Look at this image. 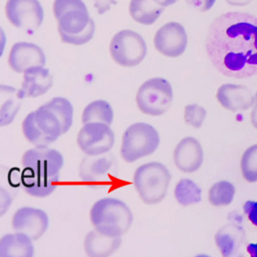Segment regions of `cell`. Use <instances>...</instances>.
I'll return each instance as SVG.
<instances>
[{
  "instance_id": "9c48e42d",
  "label": "cell",
  "mask_w": 257,
  "mask_h": 257,
  "mask_svg": "<svg viewBox=\"0 0 257 257\" xmlns=\"http://www.w3.org/2000/svg\"><path fill=\"white\" fill-rule=\"evenodd\" d=\"M110 56L120 66L133 67L140 64L147 54V44L137 32L128 29L116 32L109 44Z\"/></svg>"
},
{
  "instance_id": "44dd1931",
  "label": "cell",
  "mask_w": 257,
  "mask_h": 257,
  "mask_svg": "<svg viewBox=\"0 0 257 257\" xmlns=\"http://www.w3.org/2000/svg\"><path fill=\"white\" fill-rule=\"evenodd\" d=\"M33 240L27 235L15 232L0 238V257H33Z\"/></svg>"
},
{
  "instance_id": "277c9868",
  "label": "cell",
  "mask_w": 257,
  "mask_h": 257,
  "mask_svg": "<svg viewBox=\"0 0 257 257\" xmlns=\"http://www.w3.org/2000/svg\"><path fill=\"white\" fill-rule=\"evenodd\" d=\"M89 219L98 232L111 237H121L131 228L134 217L124 202L116 198L104 197L91 206Z\"/></svg>"
},
{
  "instance_id": "e0dca14e",
  "label": "cell",
  "mask_w": 257,
  "mask_h": 257,
  "mask_svg": "<svg viewBox=\"0 0 257 257\" xmlns=\"http://www.w3.org/2000/svg\"><path fill=\"white\" fill-rule=\"evenodd\" d=\"M176 167L183 173L192 174L203 164L204 154L199 141L192 137L182 139L176 146L173 154Z\"/></svg>"
},
{
  "instance_id": "d4e9b609",
  "label": "cell",
  "mask_w": 257,
  "mask_h": 257,
  "mask_svg": "<svg viewBox=\"0 0 257 257\" xmlns=\"http://www.w3.org/2000/svg\"><path fill=\"white\" fill-rule=\"evenodd\" d=\"M174 195L177 202L184 206L197 204L201 201V189L190 179H181L174 190Z\"/></svg>"
},
{
  "instance_id": "f1b7e54d",
  "label": "cell",
  "mask_w": 257,
  "mask_h": 257,
  "mask_svg": "<svg viewBox=\"0 0 257 257\" xmlns=\"http://www.w3.org/2000/svg\"><path fill=\"white\" fill-rule=\"evenodd\" d=\"M13 197L11 194L3 187L0 186V217H2L9 210L12 205Z\"/></svg>"
},
{
  "instance_id": "ac0fdd59",
  "label": "cell",
  "mask_w": 257,
  "mask_h": 257,
  "mask_svg": "<svg viewBox=\"0 0 257 257\" xmlns=\"http://www.w3.org/2000/svg\"><path fill=\"white\" fill-rule=\"evenodd\" d=\"M216 98L225 109L230 111L247 110L254 102V95L247 86L233 83L219 86Z\"/></svg>"
},
{
  "instance_id": "7402d4cb",
  "label": "cell",
  "mask_w": 257,
  "mask_h": 257,
  "mask_svg": "<svg viewBox=\"0 0 257 257\" xmlns=\"http://www.w3.org/2000/svg\"><path fill=\"white\" fill-rule=\"evenodd\" d=\"M22 99L19 89L0 84V127L13 122L21 107Z\"/></svg>"
},
{
  "instance_id": "30bf717a",
  "label": "cell",
  "mask_w": 257,
  "mask_h": 257,
  "mask_svg": "<svg viewBox=\"0 0 257 257\" xmlns=\"http://www.w3.org/2000/svg\"><path fill=\"white\" fill-rule=\"evenodd\" d=\"M76 143L86 156H101L108 153L113 147L114 133L105 123H83L77 134Z\"/></svg>"
},
{
  "instance_id": "83f0119b",
  "label": "cell",
  "mask_w": 257,
  "mask_h": 257,
  "mask_svg": "<svg viewBox=\"0 0 257 257\" xmlns=\"http://www.w3.org/2000/svg\"><path fill=\"white\" fill-rule=\"evenodd\" d=\"M206 118V109L196 103L188 104L184 109L185 122L193 127L199 128L202 126Z\"/></svg>"
},
{
  "instance_id": "d6a6232c",
  "label": "cell",
  "mask_w": 257,
  "mask_h": 257,
  "mask_svg": "<svg viewBox=\"0 0 257 257\" xmlns=\"http://www.w3.org/2000/svg\"><path fill=\"white\" fill-rule=\"evenodd\" d=\"M253 108L251 111V115H250V119H251V123L252 125L257 128V92L254 95V102H253Z\"/></svg>"
},
{
  "instance_id": "8992f818",
  "label": "cell",
  "mask_w": 257,
  "mask_h": 257,
  "mask_svg": "<svg viewBox=\"0 0 257 257\" xmlns=\"http://www.w3.org/2000/svg\"><path fill=\"white\" fill-rule=\"evenodd\" d=\"M160 145L157 130L147 122H135L126 127L121 138L120 157L134 163L155 153Z\"/></svg>"
},
{
  "instance_id": "4dcf8cb0",
  "label": "cell",
  "mask_w": 257,
  "mask_h": 257,
  "mask_svg": "<svg viewBox=\"0 0 257 257\" xmlns=\"http://www.w3.org/2000/svg\"><path fill=\"white\" fill-rule=\"evenodd\" d=\"M243 211L247 215L249 221L257 227V202L247 201L243 205Z\"/></svg>"
},
{
  "instance_id": "6da1fadb",
  "label": "cell",
  "mask_w": 257,
  "mask_h": 257,
  "mask_svg": "<svg viewBox=\"0 0 257 257\" xmlns=\"http://www.w3.org/2000/svg\"><path fill=\"white\" fill-rule=\"evenodd\" d=\"M206 53L223 75L247 78L257 74V16L226 12L209 26Z\"/></svg>"
},
{
  "instance_id": "f546056e",
  "label": "cell",
  "mask_w": 257,
  "mask_h": 257,
  "mask_svg": "<svg viewBox=\"0 0 257 257\" xmlns=\"http://www.w3.org/2000/svg\"><path fill=\"white\" fill-rule=\"evenodd\" d=\"M186 2L191 8L197 11L206 12L214 6L216 0H186Z\"/></svg>"
},
{
  "instance_id": "d6986e66",
  "label": "cell",
  "mask_w": 257,
  "mask_h": 257,
  "mask_svg": "<svg viewBox=\"0 0 257 257\" xmlns=\"http://www.w3.org/2000/svg\"><path fill=\"white\" fill-rule=\"evenodd\" d=\"M53 78L47 68L33 66L24 71L23 81L19 89L22 98L38 97L48 91L52 86Z\"/></svg>"
},
{
  "instance_id": "52a82bcc",
  "label": "cell",
  "mask_w": 257,
  "mask_h": 257,
  "mask_svg": "<svg viewBox=\"0 0 257 257\" xmlns=\"http://www.w3.org/2000/svg\"><path fill=\"white\" fill-rule=\"evenodd\" d=\"M136 102L143 113L152 116L162 115L169 110L173 102L171 83L162 77L146 80L138 89Z\"/></svg>"
},
{
  "instance_id": "74e56055",
  "label": "cell",
  "mask_w": 257,
  "mask_h": 257,
  "mask_svg": "<svg viewBox=\"0 0 257 257\" xmlns=\"http://www.w3.org/2000/svg\"><path fill=\"white\" fill-rule=\"evenodd\" d=\"M195 257H210V256H208V255H206V254H199V255H197V256H195Z\"/></svg>"
},
{
  "instance_id": "1f68e13d",
  "label": "cell",
  "mask_w": 257,
  "mask_h": 257,
  "mask_svg": "<svg viewBox=\"0 0 257 257\" xmlns=\"http://www.w3.org/2000/svg\"><path fill=\"white\" fill-rule=\"evenodd\" d=\"M94 7L98 14H103L110 9L111 5L116 4L115 0H93Z\"/></svg>"
},
{
  "instance_id": "9a60e30c",
  "label": "cell",
  "mask_w": 257,
  "mask_h": 257,
  "mask_svg": "<svg viewBox=\"0 0 257 257\" xmlns=\"http://www.w3.org/2000/svg\"><path fill=\"white\" fill-rule=\"evenodd\" d=\"M215 243L223 257H249L244 229L237 224H227L215 234Z\"/></svg>"
},
{
  "instance_id": "603a6c76",
  "label": "cell",
  "mask_w": 257,
  "mask_h": 257,
  "mask_svg": "<svg viewBox=\"0 0 257 257\" xmlns=\"http://www.w3.org/2000/svg\"><path fill=\"white\" fill-rule=\"evenodd\" d=\"M132 18L143 25H152L164 12L165 7L155 0H131L128 6Z\"/></svg>"
},
{
  "instance_id": "cb8c5ba5",
  "label": "cell",
  "mask_w": 257,
  "mask_h": 257,
  "mask_svg": "<svg viewBox=\"0 0 257 257\" xmlns=\"http://www.w3.org/2000/svg\"><path fill=\"white\" fill-rule=\"evenodd\" d=\"M113 120V110L111 105L103 99H96L89 102L82 110V123L101 122L110 125Z\"/></svg>"
},
{
  "instance_id": "4fadbf2b",
  "label": "cell",
  "mask_w": 257,
  "mask_h": 257,
  "mask_svg": "<svg viewBox=\"0 0 257 257\" xmlns=\"http://www.w3.org/2000/svg\"><path fill=\"white\" fill-rule=\"evenodd\" d=\"M117 162L112 155L86 156L79 165V177L82 182L97 187L116 173Z\"/></svg>"
},
{
  "instance_id": "836d02e7",
  "label": "cell",
  "mask_w": 257,
  "mask_h": 257,
  "mask_svg": "<svg viewBox=\"0 0 257 257\" xmlns=\"http://www.w3.org/2000/svg\"><path fill=\"white\" fill-rule=\"evenodd\" d=\"M5 45H6V35H5V32L2 29V27L0 26V57L2 56V54L4 52Z\"/></svg>"
},
{
  "instance_id": "484cf974",
  "label": "cell",
  "mask_w": 257,
  "mask_h": 257,
  "mask_svg": "<svg viewBox=\"0 0 257 257\" xmlns=\"http://www.w3.org/2000/svg\"><path fill=\"white\" fill-rule=\"evenodd\" d=\"M235 196V187L228 181H219L211 186L208 200L214 207H224L232 203Z\"/></svg>"
},
{
  "instance_id": "ba28073f",
  "label": "cell",
  "mask_w": 257,
  "mask_h": 257,
  "mask_svg": "<svg viewBox=\"0 0 257 257\" xmlns=\"http://www.w3.org/2000/svg\"><path fill=\"white\" fill-rule=\"evenodd\" d=\"M56 20L60 39L64 43L82 45L93 37L95 26L86 6L67 10Z\"/></svg>"
},
{
  "instance_id": "e575fe53",
  "label": "cell",
  "mask_w": 257,
  "mask_h": 257,
  "mask_svg": "<svg viewBox=\"0 0 257 257\" xmlns=\"http://www.w3.org/2000/svg\"><path fill=\"white\" fill-rule=\"evenodd\" d=\"M231 6H246L252 2V0H225Z\"/></svg>"
},
{
  "instance_id": "ffe728a7",
  "label": "cell",
  "mask_w": 257,
  "mask_h": 257,
  "mask_svg": "<svg viewBox=\"0 0 257 257\" xmlns=\"http://www.w3.org/2000/svg\"><path fill=\"white\" fill-rule=\"evenodd\" d=\"M120 244V236H107L93 229L85 235L83 249L87 257H109L119 248Z\"/></svg>"
},
{
  "instance_id": "5b68a950",
  "label": "cell",
  "mask_w": 257,
  "mask_h": 257,
  "mask_svg": "<svg viewBox=\"0 0 257 257\" xmlns=\"http://www.w3.org/2000/svg\"><path fill=\"white\" fill-rule=\"evenodd\" d=\"M171 178V173L165 165L150 162L137 168L134 186L145 204L156 205L166 197Z\"/></svg>"
},
{
  "instance_id": "4316f807",
  "label": "cell",
  "mask_w": 257,
  "mask_h": 257,
  "mask_svg": "<svg viewBox=\"0 0 257 257\" xmlns=\"http://www.w3.org/2000/svg\"><path fill=\"white\" fill-rule=\"evenodd\" d=\"M240 168L242 176L247 182H257V144L249 147L243 153Z\"/></svg>"
},
{
  "instance_id": "3957f363",
  "label": "cell",
  "mask_w": 257,
  "mask_h": 257,
  "mask_svg": "<svg viewBox=\"0 0 257 257\" xmlns=\"http://www.w3.org/2000/svg\"><path fill=\"white\" fill-rule=\"evenodd\" d=\"M21 163L20 182L28 195L45 198L55 191L64 163L60 152L49 147H35L23 154Z\"/></svg>"
},
{
  "instance_id": "7c38bea8",
  "label": "cell",
  "mask_w": 257,
  "mask_h": 257,
  "mask_svg": "<svg viewBox=\"0 0 257 257\" xmlns=\"http://www.w3.org/2000/svg\"><path fill=\"white\" fill-rule=\"evenodd\" d=\"M188 44L185 27L179 22H168L161 26L155 36V48L164 56L175 58L181 56Z\"/></svg>"
},
{
  "instance_id": "2e32d148",
  "label": "cell",
  "mask_w": 257,
  "mask_h": 257,
  "mask_svg": "<svg viewBox=\"0 0 257 257\" xmlns=\"http://www.w3.org/2000/svg\"><path fill=\"white\" fill-rule=\"evenodd\" d=\"M9 66L18 73L33 66H43L45 64L44 51L31 42H16L10 49L8 57Z\"/></svg>"
},
{
  "instance_id": "d590c367",
  "label": "cell",
  "mask_w": 257,
  "mask_h": 257,
  "mask_svg": "<svg viewBox=\"0 0 257 257\" xmlns=\"http://www.w3.org/2000/svg\"><path fill=\"white\" fill-rule=\"evenodd\" d=\"M249 257H257V243H249L247 245Z\"/></svg>"
},
{
  "instance_id": "7a4b0ae2",
  "label": "cell",
  "mask_w": 257,
  "mask_h": 257,
  "mask_svg": "<svg viewBox=\"0 0 257 257\" xmlns=\"http://www.w3.org/2000/svg\"><path fill=\"white\" fill-rule=\"evenodd\" d=\"M72 120L71 102L65 97L56 96L25 116L22 133L35 147H48L70 130Z\"/></svg>"
},
{
  "instance_id": "8fae6325",
  "label": "cell",
  "mask_w": 257,
  "mask_h": 257,
  "mask_svg": "<svg viewBox=\"0 0 257 257\" xmlns=\"http://www.w3.org/2000/svg\"><path fill=\"white\" fill-rule=\"evenodd\" d=\"M5 13L13 26L29 32L38 29L44 17L43 8L38 0H7Z\"/></svg>"
},
{
  "instance_id": "5bb4252c",
  "label": "cell",
  "mask_w": 257,
  "mask_h": 257,
  "mask_svg": "<svg viewBox=\"0 0 257 257\" xmlns=\"http://www.w3.org/2000/svg\"><path fill=\"white\" fill-rule=\"evenodd\" d=\"M48 225L49 218L46 212L29 206L17 209L11 219V226L14 231L27 235L33 241L42 237Z\"/></svg>"
},
{
  "instance_id": "8d00e7d4",
  "label": "cell",
  "mask_w": 257,
  "mask_h": 257,
  "mask_svg": "<svg viewBox=\"0 0 257 257\" xmlns=\"http://www.w3.org/2000/svg\"><path fill=\"white\" fill-rule=\"evenodd\" d=\"M159 5L163 6V7H168L170 5L175 4L178 0H155Z\"/></svg>"
}]
</instances>
